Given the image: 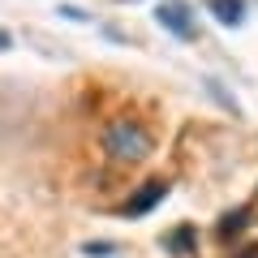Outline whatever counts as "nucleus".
<instances>
[{
    "mask_svg": "<svg viewBox=\"0 0 258 258\" xmlns=\"http://www.w3.org/2000/svg\"><path fill=\"white\" fill-rule=\"evenodd\" d=\"M151 129L142 125V120H129V116H120V120H108L103 125V151H108L116 164H142V159L151 155Z\"/></svg>",
    "mask_w": 258,
    "mask_h": 258,
    "instance_id": "1",
    "label": "nucleus"
},
{
    "mask_svg": "<svg viewBox=\"0 0 258 258\" xmlns=\"http://www.w3.org/2000/svg\"><path fill=\"white\" fill-rule=\"evenodd\" d=\"M155 22L172 39H185V43L198 39V22H194V9L185 5V0H159V5H155Z\"/></svg>",
    "mask_w": 258,
    "mask_h": 258,
    "instance_id": "2",
    "label": "nucleus"
},
{
    "mask_svg": "<svg viewBox=\"0 0 258 258\" xmlns=\"http://www.w3.org/2000/svg\"><path fill=\"white\" fill-rule=\"evenodd\" d=\"M164 194H168V181H164V176H151L147 185H138V189L129 194V203H120V215H129V220H138V215L155 211Z\"/></svg>",
    "mask_w": 258,
    "mask_h": 258,
    "instance_id": "3",
    "label": "nucleus"
},
{
    "mask_svg": "<svg viewBox=\"0 0 258 258\" xmlns=\"http://www.w3.org/2000/svg\"><path fill=\"white\" fill-rule=\"evenodd\" d=\"M207 9L220 26H241L245 22V0H207Z\"/></svg>",
    "mask_w": 258,
    "mask_h": 258,
    "instance_id": "4",
    "label": "nucleus"
},
{
    "mask_svg": "<svg viewBox=\"0 0 258 258\" xmlns=\"http://www.w3.org/2000/svg\"><path fill=\"white\" fill-rule=\"evenodd\" d=\"M249 220H254V211H249V207H237V211H228L220 220V228H215V232H220V241H237L241 228H249Z\"/></svg>",
    "mask_w": 258,
    "mask_h": 258,
    "instance_id": "5",
    "label": "nucleus"
},
{
    "mask_svg": "<svg viewBox=\"0 0 258 258\" xmlns=\"http://www.w3.org/2000/svg\"><path fill=\"white\" fill-rule=\"evenodd\" d=\"M164 249H168V254H176V258H194V228H189V224H181V228H172V232H168V237H164Z\"/></svg>",
    "mask_w": 258,
    "mask_h": 258,
    "instance_id": "6",
    "label": "nucleus"
},
{
    "mask_svg": "<svg viewBox=\"0 0 258 258\" xmlns=\"http://www.w3.org/2000/svg\"><path fill=\"white\" fill-rule=\"evenodd\" d=\"M86 254H91V258H112V254H116V245H103V241H91V245H86Z\"/></svg>",
    "mask_w": 258,
    "mask_h": 258,
    "instance_id": "7",
    "label": "nucleus"
},
{
    "mask_svg": "<svg viewBox=\"0 0 258 258\" xmlns=\"http://www.w3.org/2000/svg\"><path fill=\"white\" fill-rule=\"evenodd\" d=\"M60 18H78V22H91V13L78 9V5H60Z\"/></svg>",
    "mask_w": 258,
    "mask_h": 258,
    "instance_id": "8",
    "label": "nucleus"
},
{
    "mask_svg": "<svg viewBox=\"0 0 258 258\" xmlns=\"http://www.w3.org/2000/svg\"><path fill=\"white\" fill-rule=\"evenodd\" d=\"M9 43H13V39H9V35H5V30H0V47H9Z\"/></svg>",
    "mask_w": 258,
    "mask_h": 258,
    "instance_id": "9",
    "label": "nucleus"
}]
</instances>
